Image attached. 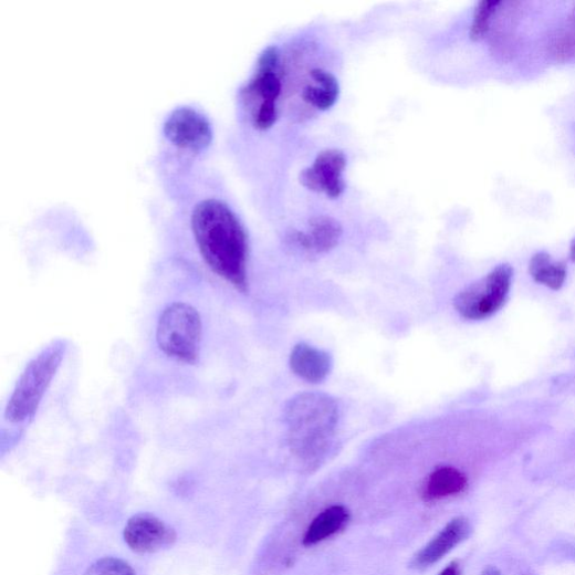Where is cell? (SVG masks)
Wrapping results in <instances>:
<instances>
[{
  "instance_id": "obj_20",
  "label": "cell",
  "mask_w": 575,
  "mask_h": 575,
  "mask_svg": "<svg viewBox=\"0 0 575 575\" xmlns=\"http://www.w3.org/2000/svg\"><path fill=\"white\" fill-rule=\"evenodd\" d=\"M480 575H503V574L495 566L489 565L481 572Z\"/></svg>"
},
{
  "instance_id": "obj_21",
  "label": "cell",
  "mask_w": 575,
  "mask_h": 575,
  "mask_svg": "<svg viewBox=\"0 0 575 575\" xmlns=\"http://www.w3.org/2000/svg\"><path fill=\"white\" fill-rule=\"evenodd\" d=\"M569 258L575 263V239L572 240L569 245Z\"/></svg>"
},
{
  "instance_id": "obj_15",
  "label": "cell",
  "mask_w": 575,
  "mask_h": 575,
  "mask_svg": "<svg viewBox=\"0 0 575 575\" xmlns=\"http://www.w3.org/2000/svg\"><path fill=\"white\" fill-rule=\"evenodd\" d=\"M530 273L536 282L552 291H560L566 279V266L562 262H553L548 253L539 252L531 260Z\"/></svg>"
},
{
  "instance_id": "obj_13",
  "label": "cell",
  "mask_w": 575,
  "mask_h": 575,
  "mask_svg": "<svg viewBox=\"0 0 575 575\" xmlns=\"http://www.w3.org/2000/svg\"><path fill=\"white\" fill-rule=\"evenodd\" d=\"M349 513L341 505L331 506L322 512L309 526L303 543L305 546L317 545L339 533L348 523Z\"/></svg>"
},
{
  "instance_id": "obj_8",
  "label": "cell",
  "mask_w": 575,
  "mask_h": 575,
  "mask_svg": "<svg viewBox=\"0 0 575 575\" xmlns=\"http://www.w3.org/2000/svg\"><path fill=\"white\" fill-rule=\"evenodd\" d=\"M165 133L176 146L200 150L208 146L211 129L203 115L191 107L176 108L165 123Z\"/></svg>"
},
{
  "instance_id": "obj_16",
  "label": "cell",
  "mask_w": 575,
  "mask_h": 575,
  "mask_svg": "<svg viewBox=\"0 0 575 575\" xmlns=\"http://www.w3.org/2000/svg\"><path fill=\"white\" fill-rule=\"evenodd\" d=\"M501 6V2H488V0L478 4L470 28V39L472 41H480L485 38L492 19Z\"/></svg>"
},
{
  "instance_id": "obj_18",
  "label": "cell",
  "mask_w": 575,
  "mask_h": 575,
  "mask_svg": "<svg viewBox=\"0 0 575 575\" xmlns=\"http://www.w3.org/2000/svg\"><path fill=\"white\" fill-rule=\"evenodd\" d=\"M85 575H135L132 567L124 561L105 557L94 563Z\"/></svg>"
},
{
  "instance_id": "obj_3",
  "label": "cell",
  "mask_w": 575,
  "mask_h": 575,
  "mask_svg": "<svg viewBox=\"0 0 575 575\" xmlns=\"http://www.w3.org/2000/svg\"><path fill=\"white\" fill-rule=\"evenodd\" d=\"M65 348L62 342H53L27 366L7 407L10 422L21 424L34 417L61 366Z\"/></svg>"
},
{
  "instance_id": "obj_9",
  "label": "cell",
  "mask_w": 575,
  "mask_h": 575,
  "mask_svg": "<svg viewBox=\"0 0 575 575\" xmlns=\"http://www.w3.org/2000/svg\"><path fill=\"white\" fill-rule=\"evenodd\" d=\"M471 534L472 526L467 518L459 516L453 519L414 555L410 567L425 569L435 565L467 541Z\"/></svg>"
},
{
  "instance_id": "obj_10",
  "label": "cell",
  "mask_w": 575,
  "mask_h": 575,
  "mask_svg": "<svg viewBox=\"0 0 575 575\" xmlns=\"http://www.w3.org/2000/svg\"><path fill=\"white\" fill-rule=\"evenodd\" d=\"M342 226L330 216H318L310 223L306 232L294 231L291 240L311 253H326L335 249L342 238Z\"/></svg>"
},
{
  "instance_id": "obj_1",
  "label": "cell",
  "mask_w": 575,
  "mask_h": 575,
  "mask_svg": "<svg viewBox=\"0 0 575 575\" xmlns=\"http://www.w3.org/2000/svg\"><path fill=\"white\" fill-rule=\"evenodd\" d=\"M191 224L206 264L247 294L249 242L237 215L224 202L207 199L196 206Z\"/></svg>"
},
{
  "instance_id": "obj_19",
  "label": "cell",
  "mask_w": 575,
  "mask_h": 575,
  "mask_svg": "<svg viewBox=\"0 0 575 575\" xmlns=\"http://www.w3.org/2000/svg\"><path fill=\"white\" fill-rule=\"evenodd\" d=\"M439 575H461V566L458 562H452Z\"/></svg>"
},
{
  "instance_id": "obj_14",
  "label": "cell",
  "mask_w": 575,
  "mask_h": 575,
  "mask_svg": "<svg viewBox=\"0 0 575 575\" xmlns=\"http://www.w3.org/2000/svg\"><path fill=\"white\" fill-rule=\"evenodd\" d=\"M282 84L276 70L258 65L257 74L243 91L248 100H260V104H276Z\"/></svg>"
},
{
  "instance_id": "obj_4",
  "label": "cell",
  "mask_w": 575,
  "mask_h": 575,
  "mask_svg": "<svg viewBox=\"0 0 575 575\" xmlns=\"http://www.w3.org/2000/svg\"><path fill=\"white\" fill-rule=\"evenodd\" d=\"M201 336V317L192 306L174 303L163 312L157 327V342L169 357L184 364H196Z\"/></svg>"
},
{
  "instance_id": "obj_11",
  "label": "cell",
  "mask_w": 575,
  "mask_h": 575,
  "mask_svg": "<svg viewBox=\"0 0 575 575\" xmlns=\"http://www.w3.org/2000/svg\"><path fill=\"white\" fill-rule=\"evenodd\" d=\"M290 364L296 376L311 384L324 381L333 368L331 354L307 343L293 348Z\"/></svg>"
},
{
  "instance_id": "obj_12",
  "label": "cell",
  "mask_w": 575,
  "mask_h": 575,
  "mask_svg": "<svg viewBox=\"0 0 575 575\" xmlns=\"http://www.w3.org/2000/svg\"><path fill=\"white\" fill-rule=\"evenodd\" d=\"M468 487V479L463 472L453 467H441L427 478L422 498L431 502L459 494Z\"/></svg>"
},
{
  "instance_id": "obj_2",
  "label": "cell",
  "mask_w": 575,
  "mask_h": 575,
  "mask_svg": "<svg viewBox=\"0 0 575 575\" xmlns=\"http://www.w3.org/2000/svg\"><path fill=\"white\" fill-rule=\"evenodd\" d=\"M283 420L292 453L307 467H316L334 442L339 407L326 394L304 393L285 404Z\"/></svg>"
},
{
  "instance_id": "obj_17",
  "label": "cell",
  "mask_w": 575,
  "mask_h": 575,
  "mask_svg": "<svg viewBox=\"0 0 575 575\" xmlns=\"http://www.w3.org/2000/svg\"><path fill=\"white\" fill-rule=\"evenodd\" d=\"M339 91L325 87L307 86L303 92V100L320 111L332 108L337 102Z\"/></svg>"
},
{
  "instance_id": "obj_7",
  "label": "cell",
  "mask_w": 575,
  "mask_h": 575,
  "mask_svg": "<svg viewBox=\"0 0 575 575\" xmlns=\"http://www.w3.org/2000/svg\"><path fill=\"white\" fill-rule=\"evenodd\" d=\"M124 540L128 547L138 554L157 552L172 545L175 531L150 514L132 518L124 529Z\"/></svg>"
},
{
  "instance_id": "obj_6",
  "label": "cell",
  "mask_w": 575,
  "mask_h": 575,
  "mask_svg": "<svg viewBox=\"0 0 575 575\" xmlns=\"http://www.w3.org/2000/svg\"><path fill=\"white\" fill-rule=\"evenodd\" d=\"M347 160L343 151L330 149L321 153L313 167L301 172V184L311 191L324 192L327 197L336 199L345 190L343 172Z\"/></svg>"
},
{
  "instance_id": "obj_5",
  "label": "cell",
  "mask_w": 575,
  "mask_h": 575,
  "mask_svg": "<svg viewBox=\"0 0 575 575\" xmlns=\"http://www.w3.org/2000/svg\"><path fill=\"white\" fill-rule=\"evenodd\" d=\"M514 269L503 263L484 278L471 283L454 299V309L466 320L481 321L505 305L512 286Z\"/></svg>"
}]
</instances>
